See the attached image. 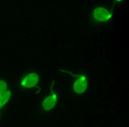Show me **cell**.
<instances>
[{
    "instance_id": "1",
    "label": "cell",
    "mask_w": 129,
    "mask_h": 127,
    "mask_svg": "<svg viewBox=\"0 0 129 127\" xmlns=\"http://www.w3.org/2000/svg\"><path fill=\"white\" fill-rule=\"evenodd\" d=\"M92 15H93V18L96 21L106 22L109 20H111L112 13L104 7H96L93 11V14Z\"/></svg>"
},
{
    "instance_id": "2",
    "label": "cell",
    "mask_w": 129,
    "mask_h": 127,
    "mask_svg": "<svg viewBox=\"0 0 129 127\" xmlns=\"http://www.w3.org/2000/svg\"><path fill=\"white\" fill-rule=\"evenodd\" d=\"M38 81H39V76L37 74L29 73L23 78V79L21 81V85L24 88H30L36 87L38 84Z\"/></svg>"
},
{
    "instance_id": "3",
    "label": "cell",
    "mask_w": 129,
    "mask_h": 127,
    "mask_svg": "<svg viewBox=\"0 0 129 127\" xmlns=\"http://www.w3.org/2000/svg\"><path fill=\"white\" fill-rule=\"evenodd\" d=\"M88 88V81L86 77L84 76H80L79 79L74 82V90L77 94H83Z\"/></svg>"
},
{
    "instance_id": "4",
    "label": "cell",
    "mask_w": 129,
    "mask_h": 127,
    "mask_svg": "<svg viewBox=\"0 0 129 127\" xmlns=\"http://www.w3.org/2000/svg\"><path fill=\"white\" fill-rule=\"evenodd\" d=\"M57 96L55 95H52L48 96L43 102V108L45 109V110H50L52 109L54 107L56 106V103H57Z\"/></svg>"
},
{
    "instance_id": "5",
    "label": "cell",
    "mask_w": 129,
    "mask_h": 127,
    "mask_svg": "<svg viewBox=\"0 0 129 127\" xmlns=\"http://www.w3.org/2000/svg\"><path fill=\"white\" fill-rule=\"evenodd\" d=\"M10 97H11V92L10 91H6L4 94L0 95V108L3 107L6 102L9 101Z\"/></svg>"
},
{
    "instance_id": "6",
    "label": "cell",
    "mask_w": 129,
    "mask_h": 127,
    "mask_svg": "<svg viewBox=\"0 0 129 127\" xmlns=\"http://www.w3.org/2000/svg\"><path fill=\"white\" fill-rule=\"evenodd\" d=\"M7 91V85L4 80H0V95Z\"/></svg>"
},
{
    "instance_id": "7",
    "label": "cell",
    "mask_w": 129,
    "mask_h": 127,
    "mask_svg": "<svg viewBox=\"0 0 129 127\" xmlns=\"http://www.w3.org/2000/svg\"><path fill=\"white\" fill-rule=\"evenodd\" d=\"M121 1H123V0H114V3H113L112 6H111V13H112V14H113V8H114L115 5H116L117 3H118V2H121Z\"/></svg>"
}]
</instances>
